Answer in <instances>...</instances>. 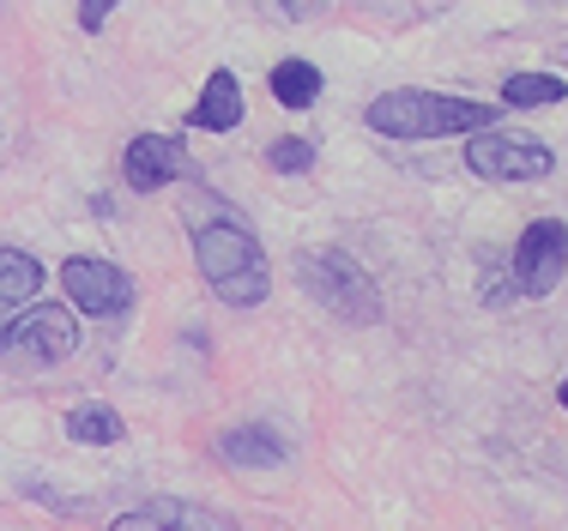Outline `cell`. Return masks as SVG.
I'll return each mask as SVG.
<instances>
[{
    "mask_svg": "<svg viewBox=\"0 0 568 531\" xmlns=\"http://www.w3.org/2000/svg\"><path fill=\"white\" fill-rule=\"evenodd\" d=\"M182 217H187V236H194L200 278H206L230 308L266 303V284H273V272H266L261 236L248 229V217H242L236 206H224L219 194H206V187H187Z\"/></svg>",
    "mask_w": 568,
    "mask_h": 531,
    "instance_id": "1",
    "label": "cell"
},
{
    "mask_svg": "<svg viewBox=\"0 0 568 531\" xmlns=\"http://www.w3.org/2000/svg\"><path fill=\"white\" fill-rule=\"evenodd\" d=\"M375 133L387 140H448V133H484L496 127V103H471V98H448V91H417V85H399V91H382L369 109H363Z\"/></svg>",
    "mask_w": 568,
    "mask_h": 531,
    "instance_id": "2",
    "label": "cell"
},
{
    "mask_svg": "<svg viewBox=\"0 0 568 531\" xmlns=\"http://www.w3.org/2000/svg\"><path fill=\"white\" fill-rule=\"evenodd\" d=\"M296 278H303V290L315 296L321 308H333V315L351 320V326H375L387 315L382 284L363 272V261H351L345 248H303L296 254Z\"/></svg>",
    "mask_w": 568,
    "mask_h": 531,
    "instance_id": "3",
    "label": "cell"
},
{
    "mask_svg": "<svg viewBox=\"0 0 568 531\" xmlns=\"http://www.w3.org/2000/svg\"><path fill=\"white\" fill-rule=\"evenodd\" d=\"M466 170L484 175V182H545V175L557 170V152H550L538 133L484 127L466 140Z\"/></svg>",
    "mask_w": 568,
    "mask_h": 531,
    "instance_id": "4",
    "label": "cell"
},
{
    "mask_svg": "<svg viewBox=\"0 0 568 531\" xmlns=\"http://www.w3.org/2000/svg\"><path fill=\"white\" fill-rule=\"evenodd\" d=\"M79 345H85V338H79V320H73V308H61V303L24 308V315L0 333V357H19V362H67Z\"/></svg>",
    "mask_w": 568,
    "mask_h": 531,
    "instance_id": "5",
    "label": "cell"
},
{
    "mask_svg": "<svg viewBox=\"0 0 568 531\" xmlns=\"http://www.w3.org/2000/svg\"><path fill=\"white\" fill-rule=\"evenodd\" d=\"M568 272V229L557 224V217H538V224H526L520 248H514V272L508 284L520 296H550L562 284Z\"/></svg>",
    "mask_w": 568,
    "mask_h": 531,
    "instance_id": "6",
    "label": "cell"
},
{
    "mask_svg": "<svg viewBox=\"0 0 568 531\" xmlns=\"http://www.w3.org/2000/svg\"><path fill=\"white\" fill-rule=\"evenodd\" d=\"M61 290L73 296L79 315H121V308L133 303L128 272H121L115 261H91V254H79V261L61 266Z\"/></svg>",
    "mask_w": 568,
    "mask_h": 531,
    "instance_id": "7",
    "label": "cell"
},
{
    "mask_svg": "<svg viewBox=\"0 0 568 531\" xmlns=\"http://www.w3.org/2000/svg\"><path fill=\"white\" fill-rule=\"evenodd\" d=\"M121 175H128L133 194H158L170 182H194V163H187V145L170 140V133H140V140L121 152Z\"/></svg>",
    "mask_w": 568,
    "mask_h": 531,
    "instance_id": "8",
    "label": "cell"
},
{
    "mask_svg": "<svg viewBox=\"0 0 568 531\" xmlns=\"http://www.w3.org/2000/svg\"><path fill=\"white\" fill-rule=\"evenodd\" d=\"M110 531H230V520H219L200 501H145V508L121 513Z\"/></svg>",
    "mask_w": 568,
    "mask_h": 531,
    "instance_id": "9",
    "label": "cell"
},
{
    "mask_svg": "<svg viewBox=\"0 0 568 531\" xmlns=\"http://www.w3.org/2000/svg\"><path fill=\"white\" fill-rule=\"evenodd\" d=\"M37 290H43V266H37V254L0 248V333H7L24 308H37Z\"/></svg>",
    "mask_w": 568,
    "mask_h": 531,
    "instance_id": "10",
    "label": "cell"
},
{
    "mask_svg": "<svg viewBox=\"0 0 568 531\" xmlns=\"http://www.w3.org/2000/svg\"><path fill=\"white\" fill-rule=\"evenodd\" d=\"M187 121H194L200 133H230L242 121V85H236V73H230V67H219V73L200 85V103L187 109Z\"/></svg>",
    "mask_w": 568,
    "mask_h": 531,
    "instance_id": "11",
    "label": "cell"
},
{
    "mask_svg": "<svg viewBox=\"0 0 568 531\" xmlns=\"http://www.w3.org/2000/svg\"><path fill=\"white\" fill-rule=\"evenodd\" d=\"M219 453L242 471H261V466H284V435L266 429V423H242V429H224L219 435Z\"/></svg>",
    "mask_w": 568,
    "mask_h": 531,
    "instance_id": "12",
    "label": "cell"
},
{
    "mask_svg": "<svg viewBox=\"0 0 568 531\" xmlns=\"http://www.w3.org/2000/svg\"><path fill=\"white\" fill-rule=\"evenodd\" d=\"M273 98L284 109H315V98H321V67L315 61H278L273 67Z\"/></svg>",
    "mask_w": 568,
    "mask_h": 531,
    "instance_id": "13",
    "label": "cell"
},
{
    "mask_svg": "<svg viewBox=\"0 0 568 531\" xmlns=\"http://www.w3.org/2000/svg\"><path fill=\"white\" fill-rule=\"evenodd\" d=\"M562 98H568V85L557 73H514L503 85V103H514V109H545V103H562Z\"/></svg>",
    "mask_w": 568,
    "mask_h": 531,
    "instance_id": "14",
    "label": "cell"
},
{
    "mask_svg": "<svg viewBox=\"0 0 568 531\" xmlns=\"http://www.w3.org/2000/svg\"><path fill=\"white\" fill-rule=\"evenodd\" d=\"M67 435L85 447H115L121 441V417L110 411V405H79L73 417H67Z\"/></svg>",
    "mask_w": 568,
    "mask_h": 531,
    "instance_id": "15",
    "label": "cell"
},
{
    "mask_svg": "<svg viewBox=\"0 0 568 531\" xmlns=\"http://www.w3.org/2000/svg\"><path fill=\"white\" fill-rule=\"evenodd\" d=\"M266 163H273V170H284V175L308 170V163H315V140H296V133H284V140L266 145Z\"/></svg>",
    "mask_w": 568,
    "mask_h": 531,
    "instance_id": "16",
    "label": "cell"
},
{
    "mask_svg": "<svg viewBox=\"0 0 568 531\" xmlns=\"http://www.w3.org/2000/svg\"><path fill=\"white\" fill-rule=\"evenodd\" d=\"M110 7H115V0H85V7H79V24H85V31H103Z\"/></svg>",
    "mask_w": 568,
    "mask_h": 531,
    "instance_id": "17",
    "label": "cell"
},
{
    "mask_svg": "<svg viewBox=\"0 0 568 531\" xmlns=\"http://www.w3.org/2000/svg\"><path fill=\"white\" fill-rule=\"evenodd\" d=\"M557 399H562V411H568V375H562V392H557Z\"/></svg>",
    "mask_w": 568,
    "mask_h": 531,
    "instance_id": "18",
    "label": "cell"
}]
</instances>
